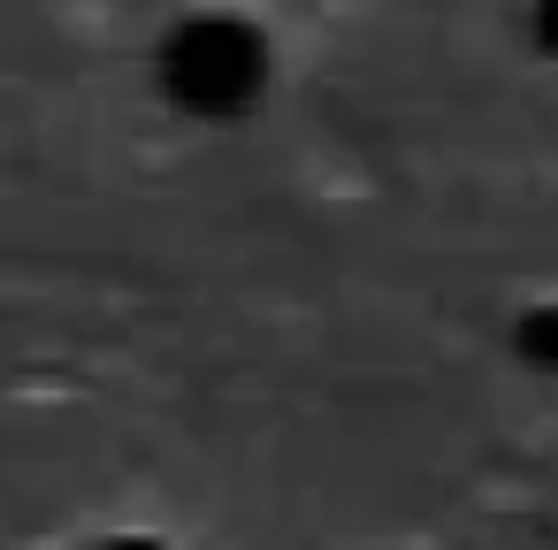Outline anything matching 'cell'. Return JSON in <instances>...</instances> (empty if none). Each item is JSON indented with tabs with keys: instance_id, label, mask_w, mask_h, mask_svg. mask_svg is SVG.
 Instances as JSON below:
<instances>
[{
	"instance_id": "obj_1",
	"label": "cell",
	"mask_w": 558,
	"mask_h": 550,
	"mask_svg": "<svg viewBox=\"0 0 558 550\" xmlns=\"http://www.w3.org/2000/svg\"><path fill=\"white\" fill-rule=\"evenodd\" d=\"M131 550H138V542H131Z\"/></svg>"
}]
</instances>
